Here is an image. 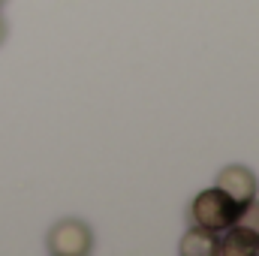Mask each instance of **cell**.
I'll list each match as a JSON object with an SVG mask.
<instances>
[{
	"mask_svg": "<svg viewBox=\"0 0 259 256\" xmlns=\"http://www.w3.org/2000/svg\"><path fill=\"white\" fill-rule=\"evenodd\" d=\"M190 217L196 220V226H202V229L223 232V229H229L238 220V205L220 190V187H211V190H202L193 199Z\"/></svg>",
	"mask_w": 259,
	"mask_h": 256,
	"instance_id": "6da1fadb",
	"label": "cell"
},
{
	"mask_svg": "<svg viewBox=\"0 0 259 256\" xmlns=\"http://www.w3.org/2000/svg\"><path fill=\"white\" fill-rule=\"evenodd\" d=\"M91 247H94V238L81 220H64L49 232V250L55 256H81Z\"/></svg>",
	"mask_w": 259,
	"mask_h": 256,
	"instance_id": "7a4b0ae2",
	"label": "cell"
},
{
	"mask_svg": "<svg viewBox=\"0 0 259 256\" xmlns=\"http://www.w3.org/2000/svg\"><path fill=\"white\" fill-rule=\"evenodd\" d=\"M217 187L241 208V205L256 199V175L250 169H244V166H226L217 175Z\"/></svg>",
	"mask_w": 259,
	"mask_h": 256,
	"instance_id": "3957f363",
	"label": "cell"
},
{
	"mask_svg": "<svg viewBox=\"0 0 259 256\" xmlns=\"http://www.w3.org/2000/svg\"><path fill=\"white\" fill-rule=\"evenodd\" d=\"M217 253L220 256H259V232L232 223L223 229V238H217Z\"/></svg>",
	"mask_w": 259,
	"mask_h": 256,
	"instance_id": "277c9868",
	"label": "cell"
},
{
	"mask_svg": "<svg viewBox=\"0 0 259 256\" xmlns=\"http://www.w3.org/2000/svg\"><path fill=\"white\" fill-rule=\"evenodd\" d=\"M181 253L184 256H217V232L196 226L184 235L181 241Z\"/></svg>",
	"mask_w": 259,
	"mask_h": 256,
	"instance_id": "5b68a950",
	"label": "cell"
},
{
	"mask_svg": "<svg viewBox=\"0 0 259 256\" xmlns=\"http://www.w3.org/2000/svg\"><path fill=\"white\" fill-rule=\"evenodd\" d=\"M235 223H241V226H247V229L259 232V202L256 199L238 208V220H235Z\"/></svg>",
	"mask_w": 259,
	"mask_h": 256,
	"instance_id": "8992f818",
	"label": "cell"
},
{
	"mask_svg": "<svg viewBox=\"0 0 259 256\" xmlns=\"http://www.w3.org/2000/svg\"><path fill=\"white\" fill-rule=\"evenodd\" d=\"M0 39H3V24H0Z\"/></svg>",
	"mask_w": 259,
	"mask_h": 256,
	"instance_id": "52a82bcc",
	"label": "cell"
}]
</instances>
